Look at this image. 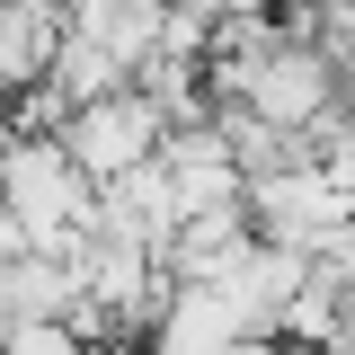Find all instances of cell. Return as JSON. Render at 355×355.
<instances>
[{
  "label": "cell",
  "instance_id": "10",
  "mask_svg": "<svg viewBox=\"0 0 355 355\" xmlns=\"http://www.w3.org/2000/svg\"><path fill=\"white\" fill-rule=\"evenodd\" d=\"M151 355H160V347H151Z\"/></svg>",
  "mask_w": 355,
  "mask_h": 355
},
{
  "label": "cell",
  "instance_id": "4",
  "mask_svg": "<svg viewBox=\"0 0 355 355\" xmlns=\"http://www.w3.org/2000/svg\"><path fill=\"white\" fill-rule=\"evenodd\" d=\"M151 338H160V355H222V347L249 338V320H240V302L222 293L214 275H178L160 320H151Z\"/></svg>",
  "mask_w": 355,
  "mask_h": 355
},
{
  "label": "cell",
  "instance_id": "2",
  "mask_svg": "<svg viewBox=\"0 0 355 355\" xmlns=\"http://www.w3.org/2000/svg\"><path fill=\"white\" fill-rule=\"evenodd\" d=\"M347 222H355V187L329 160H311V151L284 160V169H266V178H249V231L302 249V258H320Z\"/></svg>",
  "mask_w": 355,
  "mask_h": 355
},
{
  "label": "cell",
  "instance_id": "1",
  "mask_svg": "<svg viewBox=\"0 0 355 355\" xmlns=\"http://www.w3.org/2000/svg\"><path fill=\"white\" fill-rule=\"evenodd\" d=\"M0 196H9V214L27 222V249H44V258H71L98 231V187L62 151V133H18L9 160H0Z\"/></svg>",
  "mask_w": 355,
  "mask_h": 355
},
{
  "label": "cell",
  "instance_id": "9",
  "mask_svg": "<svg viewBox=\"0 0 355 355\" xmlns=\"http://www.w3.org/2000/svg\"><path fill=\"white\" fill-rule=\"evenodd\" d=\"M9 142H18V116H9V107H0V160H9Z\"/></svg>",
  "mask_w": 355,
  "mask_h": 355
},
{
  "label": "cell",
  "instance_id": "7",
  "mask_svg": "<svg viewBox=\"0 0 355 355\" xmlns=\"http://www.w3.org/2000/svg\"><path fill=\"white\" fill-rule=\"evenodd\" d=\"M0 355H89L71 320H0Z\"/></svg>",
  "mask_w": 355,
  "mask_h": 355
},
{
  "label": "cell",
  "instance_id": "3",
  "mask_svg": "<svg viewBox=\"0 0 355 355\" xmlns=\"http://www.w3.org/2000/svg\"><path fill=\"white\" fill-rule=\"evenodd\" d=\"M53 133H62V151L89 169V187H107V178L142 169V160L169 142V107L125 80V89H107V98H89V107H71Z\"/></svg>",
  "mask_w": 355,
  "mask_h": 355
},
{
  "label": "cell",
  "instance_id": "5",
  "mask_svg": "<svg viewBox=\"0 0 355 355\" xmlns=\"http://www.w3.org/2000/svg\"><path fill=\"white\" fill-rule=\"evenodd\" d=\"M62 44V0H0V98L36 89Z\"/></svg>",
  "mask_w": 355,
  "mask_h": 355
},
{
  "label": "cell",
  "instance_id": "6",
  "mask_svg": "<svg viewBox=\"0 0 355 355\" xmlns=\"http://www.w3.org/2000/svg\"><path fill=\"white\" fill-rule=\"evenodd\" d=\"M125 80H133V62H125L107 36L71 27V9H62V44H53V71H44V89H53L62 107H89V98H107V89H125Z\"/></svg>",
  "mask_w": 355,
  "mask_h": 355
},
{
  "label": "cell",
  "instance_id": "8",
  "mask_svg": "<svg viewBox=\"0 0 355 355\" xmlns=\"http://www.w3.org/2000/svg\"><path fill=\"white\" fill-rule=\"evenodd\" d=\"M178 9H196V18H214V27H222V18H258L266 0H178Z\"/></svg>",
  "mask_w": 355,
  "mask_h": 355
}]
</instances>
